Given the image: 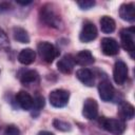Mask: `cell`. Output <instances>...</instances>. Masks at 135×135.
<instances>
[{
	"label": "cell",
	"instance_id": "ac0fdd59",
	"mask_svg": "<svg viewBox=\"0 0 135 135\" xmlns=\"http://www.w3.org/2000/svg\"><path fill=\"white\" fill-rule=\"evenodd\" d=\"M100 28L103 33L105 34H110V33H113L114 30H115V21L109 17V16H102L101 19H100Z\"/></svg>",
	"mask_w": 135,
	"mask_h": 135
},
{
	"label": "cell",
	"instance_id": "5b68a950",
	"mask_svg": "<svg viewBox=\"0 0 135 135\" xmlns=\"http://www.w3.org/2000/svg\"><path fill=\"white\" fill-rule=\"evenodd\" d=\"M120 39H121L122 47L131 54V57H133V52L135 49V45H134V27L121 30Z\"/></svg>",
	"mask_w": 135,
	"mask_h": 135
},
{
	"label": "cell",
	"instance_id": "d6986e66",
	"mask_svg": "<svg viewBox=\"0 0 135 135\" xmlns=\"http://www.w3.org/2000/svg\"><path fill=\"white\" fill-rule=\"evenodd\" d=\"M13 35H14L15 40H17L20 43H28L30 42V36H28L27 32L22 27H14Z\"/></svg>",
	"mask_w": 135,
	"mask_h": 135
},
{
	"label": "cell",
	"instance_id": "7c38bea8",
	"mask_svg": "<svg viewBox=\"0 0 135 135\" xmlns=\"http://www.w3.org/2000/svg\"><path fill=\"white\" fill-rule=\"evenodd\" d=\"M119 17L124 20L132 22L135 20V7L134 3H123L119 7Z\"/></svg>",
	"mask_w": 135,
	"mask_h": 135
},
{
	"label": "cell",
	"instance_id": "83f0119b",
	"mask_svg": "<svg viewBox=\"0 0 135 135\" xmlns=\"http://www.w3.org/2000/svg\"><path fill=\"white\" fill-rule=\"evenodd\" d=\"M17 3L18 4H21V5H26V4H30L31 1H25V2H19V1H17Z\"/></svg>",
	"mask_w": 135,
	"mask_h": 135
},
{
	"label": "cell",
	"instance_id": "6da1fadb",
	"mask_svg": "<svg viewBox=\"0 0 135 135\" xmlns=\"http://www.w3.org/2000/svg\"><path fill=\"white\" fill-rule=\"evenodd\" d=\"M99 123L102 129L108 131L113 135H121L126 131V123L121 119L117 118H107L100 117Z\"/></svg>",
	"mask_w": 135,
	"mask_h": 135
},
{
	"label": "cell",
	"instance_id": "5bb4252c",
	"mask_svg": "<svg viewBox=\"0 0 135 135\" xmlns=\"http://www.w3.org/2000/svg\"><path fill=\"white\" fill-rule=\"evenodd\" d=\"M16 102L19 107L25 111H28L33 108V98L25 91H19L16 95Z\"/></svg>",
	"mask_w": 135,
	"mask_h": 135
},
{
	"label": "cell",
	"instance_id": "8fae6325",
	"mask_svg": "<svg viewBox=\"0 0 135 135\" xmlns=\"http://www.w3.org/2000/svg\"><path fill=\"white\" fill-rule=\"evenodd\" d=\"M75 65V59L72 55H64L57 62V69L63 74H71Z\"/></svg>",
	"mask_w": 135,
	"mask_h": 135
},
{
	"label": "cell",
	"instance_id": "52a82bcc",
	"mask_svg": "<svg viewBox=\"0 0 135 135\" xmlns=\"http://www.w3.org/2000/svg\"><path fill=\"white\" fill-rule=\"evenodd\" d=\"M98 35L97 27L92 22H84L81 32L79 34V39L82 42H91L94 39H96Z\"/></svg>",
	"mask_w": 135,
	"mask_h": 135
},
{
	"label": "cell",
	"instance_id": "4316f807",
	"mask_svg": "<svg viewBox=\"0 0 135 135\" xmlns=\"http://www.w3.org/2000/svg\"><path fill=\"white\" fill-rule=\"evenodd\" d=\"M37 135H54L52 132H49V131H40Z\"/></svg>",
	"mask_w": 135,
	"mask_h": 135
},
{
	"label": "cell",
	"instance_id": "484cf974",
	"mask_svg": "<svg viewBox=\"0 0 135 135\" xmlns=\"http://www.w3.org/2000/svg\"><path fill=\"white\" fill-rule=\"evenodd\" d=\"M9 7V3H6V2H1L0 3V12L2 11H7Z\"/></svg>",
	"mask_w": 135,
	"mask_h": 135
},
{
	"label": "cell",
	"instance_id": "d4e9b609",
	"mask_svg": "<svg viewBox=\"0 0 135 135\" xmlns=\"http://www.w3.org/2000/svg\"><path fill=\"white\" fill-rule=\"evenodd\" d=\"M6 43H7V37H6L5 33L0 28V47L3 46Z\"/></svg>",
	"mask_w": 135,
	"mask_h": 135
},
{
	"label": "cell",
	"instance_id": "603a6c76",
	"mask_svg": "<svg viewBox=\"0 0 135 135\" xmlns=\"http://www.w3.org/2000/svg\"><path fill=\"white\" fill-rule=\"evenodd\" d=\"M77 4L82 9H89L92 6L95 5V1H93V0H83V1H78Z\"/></svg>",
	"mask_w": 135,
	"mask_h": 135
},
{
	"label": "cell",
	"instance_id": "9a60e30c",
	"mask_svg": "<svg viewBox=\"0 0 135 135\" xmlns=\"http://www.w3.org/2000/svg\"><path fill=\"white\" fill-rule=\"evenodd\" d=\"M118 116L122 121L132 119L134 117V107L127 101L121 102L118 107Z\"/></svg>",
	"mask_w": 135,
	"mask_h": 135
},
{
	"label": "cell",
	"instance_id": "cb8c5ba5",
	"mask_svg": "<svg viewBox=\"0 0 135 135\" xmlns=\"http://www.w3.org/2000/svg\"><path fill=\"white\" fill-rule=\"evenodd\" d=\"M4 135H20V130L16 126L11 124V126H7L6 127L5 132H4Z\"/></svg>",
	"mask_w": 135,
	"mask_h": 135
},
{
	"label": "cell",
	"instance_id": "ffe728a7",
	"mask_svg": "<svg viewBox=\"0 0 135 135\" xmlns=\"http://www.w3.org/2000/svg\"><path fill=\"white\" fill-rule=\"evenodd\" d=\"M38 79V73L34 70H28L26 72H24L21 77H20V80L22 83L24 84H28V83H33L35 82L36 80Z\"/></svg>",
	"mask_w": 135,
	"mask_h": 135
},
{
	"label": "cell",
	"instance_id": "7a4b0ae2",
	"mask_svg": "<svg viewBox=\"0 0 135 135\" xmlns=\"http://www.w3.org/2000/svg\"><path fill=\"white\" fill-rule=\"evenodd\" d=\"M37 50H38L39 56L47 63L53 62L54 59H56L59 56V51L55 47V45H53L47 41L40 42L37 46Z\"/></svg>",
	"mask_w": 135,
	"mask_h": 135
},
{
	"label": "cell",
	"instance_id": "277c9868",
	"mask_svg": "<svg viewBox=\"0 0 135 135\" xmlns=\"http://www.w3.org/2000/svg\"><path fill=\"white\" fill-rule=\"evenodd\" d=\"M69 98H70V93L65 90H62V89H57V90L52 91L50 93V96H49L50 103L54 108L65 107L69 102Z\"/></svg>",
	"mask_w": 135,
	"mask_h": 135
},
{
	"label": "cell",
	"instance_id": "30bf717a",
	"mask_svg": "<svg viewBox=\"0 0 135 135\" xmlns=\"http://www.w3.org/2000/svg\"><path fill=\"white\" fill-rule=\"evenodd\" d=\"M99 96L103 101H111L114 97V88L109 80H103L98 84Z\"/></svg>",
	"mask_w": 135,
	"mask_h": 135
},
{
	"label": "cell",
	"instance_id": "44dd1931",
	"mask_svg": "<svg viewBox=\"0 0 135 135\" xmlns=\"http://www.w3.org/2000/svg\"><path fill=\"white\" fill-rule=\"evenodd\" d=\"M53 126L57 130L62 131V132H68V131H71L72 130V126L69 122L63 121V120H60V119H54L53 120Z\"/></svg>",
	"mask_w": 135,
	"mask_h": 135
},
{
	"label": "cell",
	"instance_id": "3957f363",
	"mask_svg": "<svg viewBox=\"0 0 135 135\" xmlns=\"http://www.w3.org/2000/svg\"><path fill=\"white\" fill-rule=\"evenodd\" d=\"M40 19L42 22H44L46 25L52 27H58L60 23V17L59 15L53 9L52 5L46 4L40 9Z\"/></svg>",
	"mask_w": 135,
	"mask_h": 135
},
{
	"label": "cell",
	"instance_id": "ba28073f",
	"mask_svg": "<svg viewBox=\"0 0 135 135\" xmlns=\"http://www.w3.org/2000/svg\"><path fill=\"white\" fill-rule=\"evenodd\" d=\"M82 115L84 118L92 120L95 119L98 115V104L95 99L93 98H86L83 103V109H82Z\"/></svg>",
	"mask_w": 135,
	"mask_h": 135
},
{
	"label": "cell",
	"instance_id": "e0dca14e",
	"mask_svg": "<svg viewBox=\"0 0 135 135\" xmlns=\"http://www.w3.org/2000/svg\"><path fill=\"white\" fill-rule=\"evenodd\" d=\"M35 59H36V53H35L34 50H32V49H30V47L23 49V50L19 53V55H18V60H19V62L22 63V64H25V65L33 63V62L35 61Z\"/></svg>",
	"mask_w": 135,
	"mask_h": 135
},
{
	"label": "cell",
	"instance_id": "7402d4cb",
	"mask_svg": "<svg viewBox=\"0 0 135 135\" xmlns=\"http://www.w3.org/2000/svg\"><path fill=\"white\" fill-rule=\"evenodd\" d=\"M44 107V98L42 96H37L33 99V109L36 111H40Z\"/></svg>",
	"mask_w": 135,
	"mask_h": 135
},
{
	"label": "cell",
	"instance_id": "4fadbf2b",
	"mask_svg": "<svg viewBox=\"0 0 135 135\" xmlns=\"http://www.w3.org/2000/svg\"><path fill=\"white\" fill-rule=\"evenodd\" d=\"M76 77L78 78V80L80 82H82L86 86H93L94 85V82H95L94 74L92 73L91 70H89L86 68L79 69L76 72Z\"/></svg>",
	"mask_w": 135,
	"mask_h": 135
},
{
	"label": "cell",
	"instance_id": "9c48e42d",
	"mask_svg": "<svg viewBox=\"0 0 135 135\" xmlns=\"http://www.w3.org/2000/svg\"><path fill=\"white\" fill-rule=\"evenodd\" d=\"M101 51L107 56H114L119 52L118 42L110 37H105L101 40Z\"/></svg>",
	"mask_w": 135,
	"mask_h": 135
},
{
	"label": "cell",
	"instance_id": "2e32d148",
	"mask_svg": "<svg viewBox=\"0 0 135 135\" xmlns=\"http://www.w3.org/2000/svg\"><path fill=\"white\" fill-rule=\"evenodd\" d=\"M74 59H75V63H77L81 66H86L94 62V57H93L92 53L88 50H83V51L79 52L74 57Z\"/></svg>",
	"mask_w": 135,
	"mask_h": 135
},
{
	"label": "cell",
	"instance_id": "8992f818",
	"mask_svg": "<svg viewBox=\"0 0 135 135\" xmlns=\"http://www.w3.org/2000/svg\"><path fill=\"white\" fill-rule=\"evenodd\" d=\"M113 78L114 81L121 85L124 83V81L128 78V66L127 64L121 61V60H117L114 64V69H113Z\"/></svg>",
	"mask_w": 135,
	"mask_h": 135
}]
</instances>
